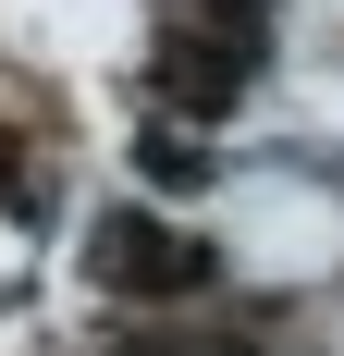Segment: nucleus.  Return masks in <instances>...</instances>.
Wrapping results in <instances>:
<instances>
[{"instance_id":"2","label":"nucleus","mask_w":344,"mask_h":356,"mask_svg":"<svg viewBox=\"0 0 344 356\" xmlns=\"http://www.w3.org/2000/svg\"><path fill=\"white\" fill-rule=\"evenodd\" d=\"M246 86H258V37L197 25V37L160 49V111L172 123H221V111H246Z\"/></svg>"},{"instance_id":"3","label":"nucleus","mask_w":344,"mask_h":356,"mask_svg":"<svg viewBox=\"0 0 344 356\" xmlns=\"http://www.w3.org/2000/svg\"><path fill=\"white\" fill-rule=\"evenodd\" d=\"M111 356H197V344H185V332H123Z\"/></svg>"},{"instance_id":"1","label":"nucleus","mask_w":344,"mask_h":356,"mask_svg":"<svg viewBox=\"0 0 344 356\" xmlns=\"http://www.w3.org/2000/svg\"><path fill=\"white\" fill-rule=\"evenodd\" d=\"M86 283H99V295H136V307H172V295H209V283H221V258H209L197 234L148 221V209H99V234H86Z\"/></svg>"}]
</instances>
